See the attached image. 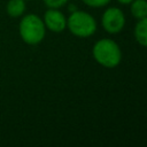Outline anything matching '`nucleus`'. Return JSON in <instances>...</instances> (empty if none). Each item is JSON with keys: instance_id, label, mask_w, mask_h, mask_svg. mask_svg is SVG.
Here are the masks:
<instances>
[{"instance_id": "obj_1", "label": "nucleus", "mask_w": 147, "mask_h": 147, "mask_svg": "<svg viewBox=\"0 0 147 147\" xmlns=\"http://www.w3.org/2000/svg\"><path fill=\"white\" fill-rule=\"evenodd\" d=\"M44 21L34 14L25 15L18 25V32L22 40L28 45H37L45 37Z\"/></svg>"}, {"instance_id": "obj_2", "label": "nucleus", "mask_w": 147, "mask_h": 147, "mask_svg": "<svg viewBox=\"0 0 147 147\" xmlns=\"http://www.w3.org/2000/svg\"><path fill=\"white\" fill-rule=\"evenodd\" d=\"M93 57L106 68H115L119 64L122 54L118 45L111 39H101L93 46Z\"/></svg>"}, {"instance_id": "obj_3", "label": "nucleus", "mask_w": 147, "mask_h": 147, "mask_svg": "<svg viewBox=\"0 0 147 147\" xmlns=\"http://www.w3.org/2000/svg\"><path fill=\"white\" fill-rule=\"evenodd\" d=\"M68 28L71 33L77 37H90L96 30V22L95 20L85 11L75 10L68 18Z\"/></svg>"}, {"instance_id": "obj_4", "label": "nucleus", "mask_w": 147, "mask_h": 147, "mask_svg": "<svg viewBox=\"0 0 147 147\" xmlns=\"http://www.w3.org/2000/svg\"><path fill=\"white\" fill-rule=\"evenodd\" d=\"M125 24V17L121 9L116 7L108 8L102 15V26L109 33L119 32Z\"/></svg>"}, {"instance_id": "obj_5", "label": "nucleus", "mask_w": 147, "mask_h": 147, "mask_svg": "<svg viewBox=\"0 0 147 147\" xmlns=\"http://www.w3.org/2000/svg\"><path fill=\"white\" fill-rule=\"evenodd\" d=\"M44 24L53 32H62L67 25V20L60 10L51 8L44 15Z\"/></svg>"}, {"instance_id": "obj_6", "label": "nucleus", "mask_w": 147, "mask_h": 147, "mask_svg": "<svg viewBox=\"0 0 147 147\" xmlns=\"http://www.w3.org/2000/svg\"><path fill=\"white\" fill-rule=\"evenodd\" d=\"M6 11L10 17H20L25 11V0H9L6 6Z\"/></svg>"}, {"instance_id": "obj_7", "label": "nucleus", "mask_w": 147, "mask_h": 147, "mask_svg": "<svg viewBox=\"0 0 147 147\" xmlns=\"http://www.w3.org/2000/svg\"><path fill=\"white\" fill-rule=\"evenodd\" d=\"M134 37L137 41L147 47V17L140 18L134 28Z\"/></svg>"}, {"instance_id": "obj_8", "label": "nucleus", "mask_w": 147, "mask_h": 147, "mask_svg": "<svg viewBox=\"0 0 147 147\" xmlns=\"http://www.w3.org/2000/svg\"><path fill=\"white\" fill-rule=\"evenodd\" d=\"M131 13L136 18L147 17V1L146 0H133L131 5Z\"/></svg>"}, {"instance_id": "obj_9", "label": "nucleus", "mask_w": 147, "mask_h": 147, "mask_svg": "<svg viewBox=\"0 0 147 147\" xmlns=\"http://www.w3.org/2000/svg\"><path fill=\"white\" fill-rule=\"evenodd\" d=\"M68 0H44L45 5L49 8H60L62 6H64V3H67Z\"/></svg>"}, {"instance_id": "obj_10", "label": "nucleus", "mask_w": 147, "mask_h": 147, "mask_svg": "<svg viewBox=\"0 0 147 147\" xmlns=\"http://www.w3.org/2000/svg\"><path fill=\"white\" fill-rule=\"evenodd\" d=\"M110 0H83V2L90 7H102L106 6Z\"/></svg>"}, {"instance_id": "obj_11", "label": "nucleus", "mask_w": 147, "mask_h": 147, "mask_svg": "<svg viewBox=\"0 0 147 147\" xmlns=\"http://www.w3.org/2000/svg\"><path fill=\"white\" fill-rule=\"evenodd\" d=\"M119 3H123V5H127V3H131L133 0H117Z\"/></svg>"}, {"instance_id": "obj_12", "label": "nucleus", "mask_w": 147, "mask_h": 147, "mask_svg": "<svg viewBox=\"0 0 147 147\" xmlns=\"http://www.w3.org/2000/svg\"><path fill=\"white\" fill-rule=\"evenodd\" d=\"M76 9H77V7H76L75 5H70V6H69V10H70V11H75Z\"/></svg>"}, {"instance_id": "obj_13", "label": "nucleus", "mask_w": 147, "mask_h": 147, "mask_svg": "<svg viewBox=\"0 0 147 147\" xmlns=\"http://www.w3.org/2000/svg\"><path fill=\"white\" fill-rule=\"evenodd\" d=\"M25 1H26V0H25ZM28 1H29V0H28Z\"/></svg>"}]
</instances>
